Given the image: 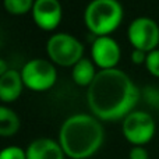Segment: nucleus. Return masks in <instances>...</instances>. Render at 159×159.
Wrapping results in <instances>:
<instances>
[{
	"mask_svg": "<svg viewBox=\"0 0 159 159\" xmlns=\"http://www.w3.org/2000/svg\"><path fill=\"white\" fill-rule=\"evenodd\" d=\"M61 14V4L59 0H35L34 3V21L45 31L55 30L60 24Z\"/></svg>",
	"mask_w": 159,
	"mask_h": 159,
	"instance_id": "nucleus-9",
	"label": "nucleus"
},
{
	"mask_svg": "<svg viewBox=\"0 0 159 159\" xmlns=\"http://www.w3.org/2000/svg\"><path fill=\"white\" fill-rule=\"evenodd\" d=\"M123 134L133 147H144L155 134V121L152 116L143 110H133L123 119Z\"/></svg>",
	"mask_w": 159,
	"mask_h": 159,
	"instance_id": "nucleus-6",
	"label": "nucleus"
},
{
	"mask_svg": "<svg viewBox=\"0 0 159 159\" xmlns=\"http://www.w3.org/2000/svg\"><path fill=\"white\" fill-rule=\"evenodd\" d=\"M147 56H148V53L147 52H143V50H138V49H134L131 53V60L133 63L135 64H143L147 61Z\"/></svg>",
	"mask_w": 159,
	"mask_h": 159,
	"instance_id": "nucleus-19",
	"label": "nucleus"
},
{
	"mask_svg": "<svg viewBox=\"0 0 159 159\" xmlns=\"http://www.w3.org/2000/svg\"><path fill=\"white\" fill-rule=\"evenodd\" d=\"M129 159H148V151L141 145H135L130 149Z\"/></svg>",
	"mask_w": 159,
	"mask_h": 159,
	"instance_id": "nucleus-18",
	"label": "nucleus"
},
{
	"mask_svg": "<svg viewBox=\"0 0 159 159\" xmlns=\"http://www.w3.org/2000/svg\"><path fill=\"white\" fill-rule=\"evenodd\" d=\"M105 131L101 121L89 115H73L64 120L59 133V144L71 159H87L103 144Z\"/></svg>",
	"mask_w": 159,
	"mask_h": 159,
	"instance_id": "nucleus-2",
	"label": "nucleus"
},
{
	"mask_svg": "<svg viewBox=\"0 0 159 159\" xmlns=\"http://www.w3.org/2000/svg\"><path fill=\"white\" fill-rule=\"evenodd\" d=\"M22 81L21 73L17 70H8L3 75H0V99L3 102H14L17 98H20L22 91Z\"/></svg>",
	"mask_w": 159,
	"mask_h": 159,
	"instance_id": "nucleus-11",
	"label": "nucleus"
},
{
	"mask_svg": "<svg viewBox=\"0 0 159 159\" xmlns=\"http://www.w3.org/2000/svg\"><path fill=\"white\" fill-rule=\"evenodd\" d=\"M127 35L134 49L147 53L155 50L159 43V27L154 20L148 17L135 18L130 24Z\"/></svg>",
	"mask_w": 159,
	"mask_h": 159,
	"instance_id": "nucleus-7",
	"label": "nucleus"
},
{
	"mask_svg": "<svg viewBox=\"0 0 159 159\" xmlns=\"http://www.w3.org/2000/svg\"><path fill=\"white\" fill-rule=\"evenodd\" d=\"M123 20V7L117 0H92L87 6L84 21L96 36H109Z\"/></svg>",
	"mask_w": 159,
	"mask_h": 159,
	"instance_id": "nucleus-3",
	"label": "nucleus"
},
{
	"mask_svg": "<svg viewBox=\"0 0 159 159\" xmlns=\"http://www.w3.org/2000/svg\"><path fill=\"white\" fill-rule=\"evenodd\" d=\"M35 0H4V7L11 14H25L32 11Z\"/></svg>",
	"mask_w": 159,
	"mask_h": 159,
	"instance_id": "nucleus-14",
	"label": "nucleus"
},
{
	"mask_svg": "<svg viewBox=\"0 0 159 159\" xmlns=\"http://www.w3.org/2000/svg\"><path fill=\"white\" fill-rule=\"evenodd\" d=\"M96 77L93 63L88 59H81L74 67H73V80L75 84L82 87H89Z\"/></svg>",
	"mask_w": 159,
	"mask_h": 159,
	"instance_id": "nucleus-12",
	"label": "nucleus"
},
{
	"mask_svg": "<svg viewBox=\"0 0 159 159\" xmlns=\"http://www.w3.org/2000/svg\"><path fill=\"white\" fill-rule=\"evenodd\" d=\"M140 89L119 69L101 70L88 87L87 101L96 119L119 120L133 112L140 101Z\"/></svg>",
	"mask_w": 159,
	"mask_h": 159,
	"instance_id": "nucleus-1",
	"label": "nucleus"
},
{
	"mask_svg": "<svg viewBox=\"0 0 159 159\" xmlns=\"http://www.w3.org/2000/svg\"><path fill=\"white\" fill-rule=\"evenodd\" d=\"M21 77L27 88L41 92L50 89L55 85L57 80V71L50 61L43 59H34L22 67Z\"/></svg>",
	"mask_w": 159,
	"mask_h": 159,
	"instance_id": "nucleus-5",
	"label": "nucleus"
},
{
	"mask_svg": "<svg viewBox=\"0 0 159 159\" xmlns=\"http://www.w3.org/2000/svg\"><path fill=\"white\" fill-rule=\"evenodd\" d=\"M20 129V119L11 109L6 106L0 107V135L10 137L14 135Z\"/></svg>",
	"mask_w": 159,
	"mask_h": 159,
	"instance_id": "nucleus-13",
	"label": "nucleus"
},
{
	"mask_svg": "<svg viewBox=\"0 0 159 159\" xmlns=\"http://www.w3.org/2000/svg\"><path fill=\"white\" fill-rule=\"evenodd\" d=\"M0 159H27V151L16 145L7 147L2 151Z\"/></svg>",
	"mask_w": 159,
	"mask_h": 159,
	"instance_id": "nucleus-16",
	"label": "nucleus"
},
{
	"mask_svg": "<svg viewBox=\"0 0 159 159\" xmlns=\"http://www.w3.org/2000/svg\"><path fill=\"white\" fill-rule=\"evenodd\" d=\"M92 59L101 70L116 69V64L120 60V46L110 36H96L92 43Z\"/></svg>",
	"mask_w": 159,
	"mask_h": 159,
	"instance_id": "nucleus-8",
	"label": "nucleus"
},
{
	"mask_svg": "<svg viewBox=\"0 0 159 159\" xmlns=\"http://www.w3.org/2000/svg\"><path fill=\"white\" fill-rule=\"evenodd\" d=\"M7 71H8V70L6 69V61L2 60V61H0V75H3L4 73H7Z\"/></svg>",
	"mask_w": 159,
	"mask_h": 159,
	"instance_id": "nucleus-20",
	"label": "nucleus"
},
{
	"mask_svg": "<svg viewBox=\"0 0 159 159\" xmlns=\"http://www.w3.org/2000/svg\"><path fill=\"white\" fill-rule=\"evenodd\" d=\"M145 66L152 75H155V77L159 78V49H155V50H152V52L148 53Z\"/></svg>",
	"mask_w": 159,
	"mask_h": 159,
	"instance_id": "nucleus-15",
	"label": "nucleus"
},
{
	"mask_svg": "<svg viewBox=\"0 0 159 159\" xmlns=\"http://www.w3.org/2000/svg\"><path fill=\"white\" fill-rule=\"evenodd\" d=\"M27 159H64L63 148L52 138H36L28 145Z\"/></svg>",
	"mask_w": 159,
	"mask_h": 159,
	"instance_id": "nucleus-10",
	"label": "nucleus"
},
{
	"mask_svg": "<svg viewBox=\"0 0 159 159\" xmlns=\"http://www.w3.org/2000/svg\"><path fill=\"white\" fill-rule=\"evenodd\" d=\"M46 49L53 63L63 67H74L84 55V46L81 42L75 36L64 32H59L50 36Z\"/></svg>",
	"mask_w": 159,
	"mask_h": 159,
	"instance_id": "nucleus-4",
	"label": "nucleus"
},
{
	"mask_svg": "<svg viewBox=\"0 0 159 159\" xmlns=\"http://www.w3.org/2000/svg\"><path fill=\"white\" fill-rule=\"evenodd\" d=\"M144 96H145V102L148 105L154 107H159V89H157L152 85H148V87L144 89Z\"/></svg>",
	"mask_w": 159,
	"mask_h": 159,
	"instance_id": "nucleus-17",
	"label": "nucleus"
}]
</instances>
